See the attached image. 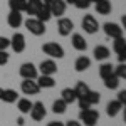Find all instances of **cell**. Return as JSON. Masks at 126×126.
Listing matches in <instances>:
<instances>
[{"label":"cell","mask_w":126,"mask_h":126,"mask_svg":"<svg viewBox=\"0 0 126 126\" xmlns=\"http://www.w3.org/2000/svg\"><path fill=\"white\" fill-rule=\"evenodd\" d=\"M42 52L49 56L50 59H62L64 57V49L57 42H46L42 46Z\"/></svg>","instance_id":"cell-1"},{"label":"cell","mask_w":126,"mask_h":126,"mask_svg":"<svg viewBox=\"0 0 126 126\" xmlns=\"http://www.w3.org/2000/svg\"><path fill=\"white\" fill-rule=\"evenodd\" d=\"M97 119H99V113H97L96 109L87 108V109H81V113H79V121H81V125L96 126Z\"/></svg>","instance_id":"cell-2"},{"label":"cell","mask_w":126,"mask_h":126,"mask_svg":"<svg viewBox=\"0 0 126 126\" xmlns=\"http://www.w3.org/2000/svg\"><path fill=\"white\" fill-rule=\"evenodd\" d=\"M24 24H25V29L29 30L30 34L37 35V37L46 34V24H44V22H40L39 19H35V17H29Z\"/></svg>","instance_id":"cell-3"},{"label":"cell","mask_w":126,"mask_h":126,"mask_svg":"<svg viewBox=\"0 0 126 126\" xmlns=\"http://www.w3.org/2000/svg\"><path fill=\"white\" fill-rule=\"evenodd\" d=\"M20 89H22V93H24L25 96H35V94L40 93V87H39V84H37L35 79H22Z\"/></svg>","instance_id":"cell-4"},{"label":"cell","mask_w":126,"mask_h":126,"mask_svg":"<svg viewBox=\"0 0 126 126\" xmlns=\"http://www.w3.org/2000/svg\"><path fill=\"white\" fill-rule=\"evenodd\" d=\"M19 74L22 79H37L39 78V69L32 62H24L19 69Z\"/></svg>","instance_id":"cell-5"},{"label":"cell","mask_w":126,"mask_h":126,"mask_svg":"<svg viewBox=\"0 0 126 126\" xmlns=\"http://www.w3.org/2000/svg\"><path fill=\"white\" fill-rule=\"evenodd\" d=\"M103 30H104V34H106L108 37H111V39L123 37V27L119 24H116V22H106L103 25Z\"/></svg>","instance_id":"cell-6"},{"label":"cell","mask_w":126,"mask_h":126,"mask_svg":"<svg viewBox=\"0 0 126 126\" xmlns=\"http://www.w3.org/2000/svg\"><path fill=\"white\" fill-rule=\"evenodd\" d=\"M81 25H82V29H84L86 34H96L99 30V22H97V19L94 15H84Z\"/></svg>","instance_id":"cell-7"},{"label":"cell","mask_w":126,"mask_h":126,"mask_svg":"<svg viewBox=\"0 0 126 126\" xmlns=\"http://www.w3.org/2000/svg\"><path fill=\"white\" fill-rule=\"evenodd\" d=\"M74 30V22L67 17H61L57 20V32L62 35V37H67L71 35V32Z\"/></svg>","instance_id":"cell-8"},{"label":"cell","mask_w":126,"mask_h":126,"mask_svg":"<svg viewBox=\"0 0 126 126\" xmlns=\"http://www.w3.org/2000/svg\"><path fill=\"white\" fill-rule=\"evenodd\" d=\"M10 47L14 49V52H24L25 50V35L24 34H20V32H15L14 35H12V39H10Z\"/></svg>","instance_id":"cell-9"},{"label":"cell","mask_w":126,"mask_h":126,"mask_svg":"<svg viewBox=\"0 0 126 126\" xmlns=\"http://www.w3.org/2000/svg\"><path fill=\"white\" fill-rule=\"evenodd\" d=\"M30 118L34 119V121H42L46 114H47V111H46V106H44V103H40V101H35V103H32V109H30Z\"/></svg>","instance_id":"cell-10"},{"label":"cell","mask_w":126,"mask_h":126,"mask_svg":"<svg viewBox=\"0 0 126 126\" xmlns=\"http://www.w3.org/2000/svg\"><path fill=\"white\" fill-rule=\"evenodd\" d=\"M39 72L42 76H54L57 72V64L54 62V59H46L39 64Z\"/></svg>","instance_id":"cell-11"},{"label":"cell","mask_w":126,"mask_h":126,"mask_svg":"<svg viewBox=\"0 0 126 126\" xmlns=\"http://www.w3.org/2000/svg\"><path fill=\"white\" fill-rule=\"evenodd\" d=\"M49 9H50V14L52 17H62L66 14V9H67V3L64 0H52L49 3Z\"/></svg>","instance_id":"cell-12"},{"label":"cell","mask_w":126,"mask_h":126,"mask_svg":"<svg viewBox=\"0 0 126 126\" xmlns=\"http://www.w3.org/2000/svg\"><path fill=\"white\" fill-rule=\"evenodd\" d=\"M7 24H9L12 29H19L20 25L24 24V15H22V12L10 10V14L7 15Z\"/></svg>","instance_id":"cell-13"},{"label":"cell","mask_w":126,"mask_h":126,"mask_svg":"<svg viewBox=\"0 0 126 126\" xmlns=\"http://www.w3.org/2000/svg\"><path fill=\"white\" fill-rule=\"evenodd\" d=\"M42 2L40 0H25V14L27 15H32V17H35L37 15V12H39L40 9H42Z\"/></svg>","instance_id":"cell-14"},{"label":"cell","mask_w":126,"mask_h":126,"mask_svg":"<svg viewBox=\"0 0 126 126\" xmlns=\"http://www.w3.org/2000/svg\"><path fill=\"white\" fill-rule=\"evenodd\" d=\"M71 42H72V47L76 49V50H79V52H84V50L87 49V42L81 34H72Z\"/></svg>","instance_id":"cell-15"},{"label":"cell","mask_w":126,"mask_h":126,"mask_svg":"<svg viewBox=\"0 0 126 126\" xmlns=\"http://www.w3.org/2000/svg\"><path fill=\"white\" fill-rule=\"evenodd\" d=\"M91 67V59L87 57V56H79L76 59V62H74V69L78 71V72H84L87 69Z\"/></svg>","instance_id":"cell-16"},{"label":"cell","mask_w":126,"mask_h":126,"mask_svg":"<svg viewBox=\"0 0 126 126\" xmlns=\"http://www.w3.org/2000/svg\"><path fill=\"white\" fill-rule=\"evenodd\" d=\"M61 99H62L66 104H72V103L78 101V96H76V93H74L72 87H64V89L61 91Z\"/></svg>","instance_id":"cell-17"},{"label":"cell","mask_w":126,"mask_h":126,"mask_svg":"<svg viewBox=\"0 0 126 126\" xmlns=\"http://www.w3.org/2000/svg\"><path fill=\"white\" fill-rule=\"evenodd\" d=\"M123 109V104L118 101V99H114V101H109L108 103V106H106V114L109 118H114L119 114V111Z\"/></svg>","instance_id":"cell-18"},{"label":"cell","mask_w":126,"mask_h":126,"mask_svg":"<svg viewBox=\"0 0 126 126\" xmlns=\"http://www.w3.org/2000/svg\"><path fill=\"white\" fill-rule=\"evenodd\" d=\"M111 10H113V5L109 0H97L96 2V12L99 15H108V14H111Z\"/></svg>","instance_id":"cell-19"},{"label":"cell","mask_w":126,"mask_h":126,"mask_svg":"<svg viewBox=\"0 0 126 126\" xmlns=\"http://www.w3.org/2000/svg\"><path fill=\"white\" fill-rule=\"evenodd\" d=\"M93 56H94V59H97V61H104V59H108L111 56V50H109L106 46H96L94 50H93Z\"/></svg>","instance_id":"cell-20"},{"label":"cell","mask_w":126,"mask_h":126,"mask_svg":"<svg viewBox=\"0 0 126 126\" xmlns=\"http://www.w3.org/2000/svg\"><path fill=\"white\" fill-rule=\"evenodd\" d=\"M35 81H37V84H39L40 89H50V87L56 86V81H54L52 76H42V74H40Z\"/></svg>","instance_id":"cell-21"},{"label":"cell","mask_w":126,"mask_h":126,"mask_svg":"<svg viewBox=\"0 0 126 126\" xmlns=\"http://www.w3.org/2000/svg\"><path fill=\"white\" fill-rule=\"evenodd\" d=\"M17 109H19L22 114H29L30 109H32V101H30V99H27V97L17 99Z\"/></svg>","instance_id":"cell-22"},{"label":"cell","mask_w":126,"mask_h":126,"mask_svg":"<svg viewBox=\"0 0 126 126\" xmlns=\"http://www.w3.org/2000/svg\"><path fill=\"white\" fill-rule=\"evenodd\" d=\"M50 17H52V14H50V9H49V3H44L42 5V9L37 12V15H35V19H39L40 22H49L50 20Z\"/></svg>","instance_id":"cell-23"},{"label":"cell","mask_w":126,"mask_h":126,"mask_svg":"<svg viewBox=\"0 0 126 126\" xmlns=\"http://www.w3.org/2000/svg\"><path fill=\"white\" fill-rule=\"evenodd\" d=\"M113 72H114V66H113L111 62H104V64L99 66V76H101L103 81H104L106 78H109Z\"/></svg>","instance_id":"cell-24"},{"label":"cell","mask_w":126,"mask_h":126,"mask_svg":"<svg viewBox=\"0 0 126 126\" xmlns=\"http://www.w3.org/2000/svg\"><path fill=\"white\" fill-rule=\"evenodd\" d=\"M72 89H74V93H76L78 99H79V97H84L87 93L91 91V89H89V86H87L84 81H78V82H76V87H72Z\"/></svg>","instance_id":"cell-25"},{"label":"cell","mask_w":126,"mask_h":126,"mask_svg":"<svg viewBox=\"0 0 126 126\" xmlns=\"http://www.w3.org/2000/svg\"><path fill=\"white\" fill-rule=\"evenodd\" d=\"M17 96H19V94H17V91H15V89H3L2 101L12 104V103H17Z\"/></svg>","instance_id":"cell-26"},{"label":"cell","mask_w":126,"mask_h":126,"mask_svg":"<svg viewBox=\"0 0 126 126\" xmlns=\"http://www.w3.org/2000/svg\"><path fill=\"white\" fill-rule=\"evenodd\" d=\"M119 81H121V79H119L116 74L113 72L109 78L104 79V86H106L108 89H118V86H119Z\"/></svg>","instance_id":"cell-27"},{"label":"cell","mask_w":126,"mask_h":126,"mask_svg":"<svg viewBox=\"0 0 126 126\" xmlns=\"http://www.w3.org/2000/svg\"><path fill=\"white\" fill-rule=\"evenodd\" d=\"M84 99H86L91 106H94V104H97V103L101 101V94H99L97 91H89L86 96H84Z\"/></svg>","instance_id":"cell-28"},{"label":"cell","mask_w":126,"mask_h":126,"mask_svg":"<svg viewBox=\"0 0 126 126\" xmlns=\"http://www.w3.org/2000/svg\"><path fill=\"white\" fill-rule=\"evenodd\" d=\"M66 109H67V104H66L62 99H56V101H54V104H52V111H54L56 114H62V113H66Z\"/></svg>","instance_id":"cell-29"},{"label":"cell","mask_w":126,"mask_h":126,"mask_svg":"<svg viewBox=\"0 0 126 126\" xmlns=\"http://www.w3.org/2000/svg\"><path fill=\"white\" fill-rule=\"evenodd\" d=\"M9 7L10 10H15V12H24L25 10V0H9Z\"/></svg>","instance_id":"cell-30"},{"label":"cell","mask_w":126,"mask_h":126,"mask_svg":"<svg viewBox=\"0 0 126 126\" xmlns=\"http://www.w3.org/2000/svg\"><path fill=\"white\" fill-rule=\"evenodd\" d=\"M114 42H113V50L116 52V54H119V52H123L126 47V40L125 37H118V39H113Z\"/></svg>","instance_id":"cell-31"},{"label":"cell","mask_w":126,"mask_h":126,"mask_svg":"<svg viewBox=\"0 0 126 126\" xmlns=\"http://www.w3.org/2000/svg\"><path fill=\"white\" fill-rule=\"evenodd\" d=\"M114 74L119 79H126V62H119L116 67H114Z\"/></svg>","instance_id":"cell-32"},{"label":"cell","mask_w":126,"mask_h":126,"mask_svg":"<svg viewBox=\"0 0 126 126\" xmlns=\"http://www.w3.org/2000/svg\"><path fill=\"white\" fill-rule=\"evenodd\" d=\"M74 7L79 10H86L91 7V2L89 0H76V3H74Z\"/></svg>","instance_id":"cell-33"},{"label":"cell","mask_w":126,"mask_h":126,"mask_svg":"<svg viewBox=\"0 0 126 126\" xmlns=\"http://www.w3.org/2000/svg\"><path fill=\"white\" fill-rule=\"evenodd\" d=\"M9 62V52L7 50H0V66H5Z\"/></svg>","instance_id":"cell-34"},{"label":"cell","mask_w":126,"mask_h":126,"mask_svg":"<svg viewBox=\"0 0 126 126\" xmlns=\"http://www.w3.org/2000/svg\"><path fill=\"white\" fill-rule=\"evenodd\" d=\"M7 47H10V39L0 37V50H7Z\"/></svg>","instance_id":"cell-35"},{"label":"cell","mask_w":126,"mask_h":126,"mask_svg":"<svg viewBox=\"0 0 126 126\" xmlns=\"http://www.w3.org/2000/svg\"><path fill=\"white\" fill-rule=\"evenodd\" d=\"M118 101H119L123 106H126V89H123V91L118 93Z\"/></svg>","instance_id":"cell-36"},{"label":"cell","mask_w":126,"mask_h":126,"mask_svg":"<svg viewBox=\"0 0 126 126\" xmlns=\"http://www.w3.org/2000/svg\"><path fill=\"white\" fill-rule=\"evenodd\" d=\"M78 103H79V109H87V108H91V104L87 103L84 97H79V99H78Z\"/></svg>","instance_id":"cell-37"},{"label":"cell","mask_w":126,"mask_h":126,"mask_svg":"<svg viewBox=\"0 0 126 126\" xmlns=\"http://www.w3.org/2000/svg\"><path fill=\"white\" fill-rule=\"evenodd\" d=\"M64 126H82V125H81V121H78V119H69L67 123H64Z\"/></svg>","instance_id":"cell-38"},{"label":"cell","mask_w":126,"mask_h":126,"mask_svg":"<svg viewBox=\"0 0 126 126\" xmlns=\"http://www.w3.org/2000/svg\"><path fill=\"white\" fill-rule=\"evenodd\" d=\"M118 61H119V62H126V47H125L123 52H119V54H118Z\"/></svg>","instance_id":"cell-39"},{"label":"cell","mask_w":126,"mask_h":126,"mask_svg":"<svg viewBox=\"0 0 126 126\" xmlns=\"http://www.w3.org/2000/svg\"><path fill=\"white\" fill-rule=\"evenodd\" d=\"M47 126H64V123H61V121H50Z\"/></svg>","instance_id":"cell-40"},{"label":"cell","mask_w":126,"mask_h":126,"mask_svg":"<svg viewBox=\"0 0 126 126\" xmlns=\"http://www.w3.org/2000/svg\"><path fill=\"white\" fill-rule=\"evenodd\" d=\"M121 24H123V29L126 30V15H121Z\"/></svg>","instance_id":"cell-41"},{"label":"cell","mask_w":126,"mask_h":126,"mask_svg":"<svg viewBox=\"0 0 126 126\" xmlns=\"http://www.w3.org/2000/svg\"><path fill=\"white\" fill-rule=\"evenodd\" d=\"M17 125H19V126H24V125H25V121H24V118H22V116L17 119Z\"/></svg>","instance_id":"cell-42"},{"label":"cell","mask_w":126,"mask_h":126,"mask_svg":"<svg viewBox=\"0 0 126 126\" xmlns=\"http://www.w3.org/2000/svg\"><path fill=\"white\" fill-rule=\"evenodd\" d=\"M64 2H66V3H72V5L76 3V0H64Z\"/></svg>","instance_id":"cell-43"},{"label":"cell","mask_w":126,"mask_h":126,"mask_svg":"<svg viewBox=\"0 0 126 126\" xmlns=\"http://www.w3.org/2000/svg\"><path fill=\"white\" fill-rule=\"evenodd\" d=\"M123 118H125V123H126V106H125V109H123Z\"/></svg>","instance_id":"cell-44"},{"label":"cell","mask_w":126,"mask_h":126,"mask_svg":"<svg viewBox=\"0 0 126 126\" xmlns=\"http://www.w3.org/2000/svg\"><path fill=\"white\" fill-rule=\"evenodd\" d=\"M40 2H42V3H50L52 0H40Z\"/></svg>","instance_id":"cell-45"},{"label":"cell","mask_w":126,"mask_h":126,"mask_svg":"<svg viewBox=\"0 0 126 126\" xmlns=\"http://www.w3.org/2000/svg\"><path fill=\"white\" fill-rule=\"evenodd\" d=\"M2 94H3V89L0 87V101H2Z\"/></svg>","instance_id":"cell-46"},{"label":"cell","mask_w":126,"mask_h":126,"mask_svg":"<svg viewBox=\"0 0 126 126\" xmlns=\"http://www.w3.org/2000/svg\"><path fill=\"white\" fill-rule=\"evenodd\" d=\"M89 2H94V3H96V2H97V0H89Z\"/></svg>","instance_id":"cell-47"}]
</instances>
